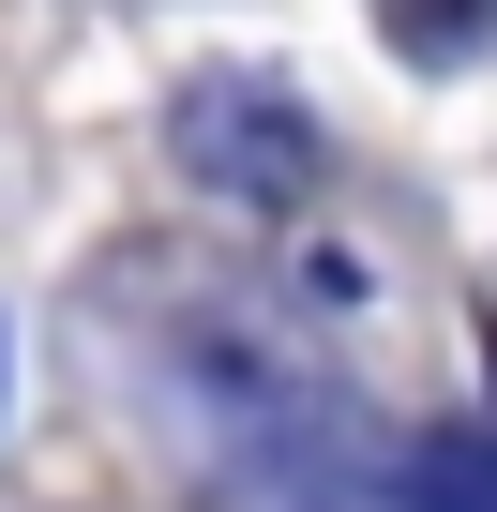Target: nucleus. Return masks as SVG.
<instances>
[{"instance_id":"1","label":"nucleus","mask_w":497,"mask_h":512,"mask_svg":"<svg viewBox=\"0 0 497 512\" xmlns=\"http://www.w3.org/2000/svg\"><path fill=\"white\" fill-rule=\"evenodd\" d=\"M166 151H181L226 211H287V196L317 181V121H302L272 76H196L181 121H166Z\"/></svg>"},{"instance_id":"2","label":"nucleus","mask_w":497,"mask_h":512,"mask_svg":"<svg viewBox=\"0 0 497 512\" xmlns=\"http://www.w3.org/2000/svg\"><path fill=\"white\" fill-rule=\"evenodd\" d=\"M392 512H497V422L407 437V467H392Z\"/></svg>"},{"instance_id":"3","label":"nucleus","mask_w":497,"mask_h":512,"mask_svg":"<svg viewBox=\"0 0 497 512\" xmlns=\"http://www.w3.org/2000/svg\"><path fill=\"white\" fill-rule=\"evenodd\" d=\"M377 31H392L407 61H482V46H497V0H377Z\"/></svg>"}]
</instances>
